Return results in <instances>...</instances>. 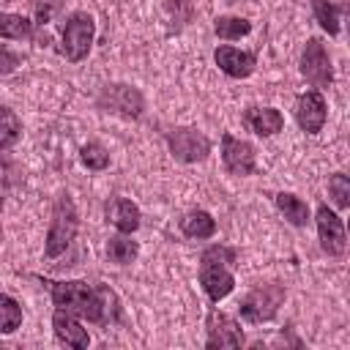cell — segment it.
I'll list each match as a JSON object with an SVG mask.
<instances>
[{
    "instance_id": "obj_25",
    "label": "cell",
    "mask_w": 350,
    "mask_h": 350,
    "mask_svg": "<svg viewBox=\"0 0 350 350\" xmlns=\"http://www.w3.org/2000/svg\"><path fill=\"white\" fill-rule=\"evenodd\" d=\"M79 159H82V164H85L88 170H104V167L109 164V153H107L104 145H98V142H88V145H82Z\"/></svg>"
},
{
    "instance_id": "obj_8",
    "label": "cell",
    "mask_w": 350,
    "mask_h": 350,
    "mask_svg": "<svg viewBox=\"0 0 350 350\" xmlns=\"http://www.w3.org/2000/svg\"><path fill=\"white\" fill-rule=\"evenodd\" d=\"M317 235H320V246H323L325 254H331V257L345 254V249H347L345 224L328 205L317 208Z\"/></svg>"
},
{
    "instance_id": "obj_12",
    "label": "cell",
    "mask_w": 350,
    "mask_h": 350,
    "mask_svg": "<svg viewBox=\"0 0 350 350\" xmlns=\"http://www.w3.org/2000/svg\"><path fill=\"white\" fill-rule=\"evenodd\" d=\"M295 120L306 134H317L325 123V98L317 90L298 96L295 101Z\"/></svg>"
},
{
    "instance_id": "obj_11",
    "label": "cell",
    "mask_w": 350,
    "mask_h": 350,
    "mask_svg": "<svg viewBox=\"0 0 350 350\" xmlns=\"http://www.w3.org/2000/svg\"><path fill=\"white\" fill-rule=\"evenodd\" d=\"M241 345H243L241 325L224 312L213 309L208 314V347H241Z\"/></svg>"
},
{
    "instance_id": "obj_3",
    "label": "cell",
    "mask_w": 350,
    "mask_h": 350,
    "mask_svg": "<svg viewBox=\"0 0 350 350\" xmlns=\"http://www.w3.org/2000/svg\"><path fill=\"white\" fill-rule=\"evenodd\" d=\"M79 230V216H77V208L71 202L68 194L57 197L55 202V211H52V224H49V232H46V257H57L68 249V243L74 241Z\"/></svg>"
},
{
    "instance_id": "obj_15",
    "label": "cell",
    "mask_w": 350,
    "mask_h": 350,
    "mask_svg": "<svg viewBox=\"0 0 350 350\" xmlns=\"http://www.w3.org/2000/svg\"><path fill=\"white\" fill-rule=\"evenodd\" d=\"M243 123H246L254 134H260V137H273L276 131H282L284 118H282V112L273 109V107H249L246 115H243Z\"/></svg>"
},
{
    "instance_id": "obj_1",
    "label": "cell",
    "mask_w": 350,
    "mask_h": 350,
    "mask_svg": "<svg viewBox=\"0 0 350 350\" xmlns=\"http://www.w3.org/2000/svg\"><path fill=\"white\" fill-rule=\"evenodd\" d=\"M49 287H52V304L60 312H68L74 317H85L90 323L104 320L107 290H98L88 282H49Z\"/></svg>"
},
{
    "instance_id": "obj_20",
    "label": "cell",
    "mask_w": 350,
    "mask_h": 350,
    "mask_svg": "<svg viewBox=\"0 0 350 350\" xmlns=\"http://www.w3.org/2000/svg\"><path fill=\"white\" fill-rule=\"evenodd\" d=\"M213 30H216L219 38L235 41V38H241V36H246L252 30V22L249 19H241V16H219L213 22Z\"/></svg>"
},
{
    "instance_id": "obj_9",
    "label": "cell",
    "mask_w": 350,
    "mask_h": 350,
    "mask_svg": "<svg viewBox=\"0 0 350 350\" xmlns=\"http://www.w3.org/2000/svg\"><path fill=\"white\" fill-rule=\"evenodd\" d=\"M221 161L232 175H252L254 172V148L232 134L221 137Z\"/></svg>"
},
{
    "instance_id": "obj_23",
    "label": "cell",
    "mask_w": 350,
    "mask_h": 350,
    "mask_svg": "<svg viewBox=\"0 0 350 350\" xmlns=\"http://www.w3.org/2000/svg\"><path fill=\"white\" fill-rule=\"evenodd\" d=\"M22 323V306L11 295H0V334L16 331Z\"/></svg>"
},
{
    "instance_id": "obj_21",
    "label": "cell",
    "mask_w": 350,
    "mask_h": 350,
    "mask_svg": "<svg viewBox=\"0 0 350 350\" xmlns=\"http://www.w3.org/2000/svg\"><path fill=\"white\" fill-rule=\"evenodd\" d=\"M19 137H22V123H19V118H16L8 107H0V150L11 148Z\"/></svg>"
},
{
    "instance_id": "obj_6",
    "label": "cell",
    "mask_w": 350,
    "mask_h": 350,
    "mask_svg": "<svg viewBox=\"0 0 350 350\" xmlns=\"http://www.w3.org/2000/svg\"><path fill=\"white\" fill-rule=\"evenodd\" d=\"M301 74L314 88H328L331 85V79H334L331 57H328V52H325V46H323L320 38H309L306 41L304 55H301Z\"/></svg>"
},
{
    "instance_id": "obj_22",
    "label": "cell",
    "mask_w": 350,
    "mask_h": 350,
    "mask_svg": "<svg viewBox=\"0 0 350 350\" xmlns=\"http://www.w3.org/2000/svg\"><path fill=\"white\" fill-rule=\"evenodd\" d=\"M312 8H314V16H317L320 27L328 36H336L339 33V8L328 0H312Z\"/></svg>"
},
{
    "instance_id": "obj_26",
    "label": "cell",
    "mask_w": 350,
    "mask_h": 350,
    "mask_svg": "<svg viewBox=\"0 0 350 350\" xmlns=\"http://www.w3.org/2000/svg\"><path fill=\"white\" fill-rule=\"evenodd\" d=\"M328 194L334 197L336 208H342V211L350 208V178L342 175V172L331 175V178H328Z\"/></svg>"
},
{
    "instance_id": "obj_2",
    "label": "cell",
    "mask_w": 350,
    "mask_h": 350,
    "mask_svg": "<svg viewBox=\"0 0 350 350\" xmlns=\"http://www.w3.org/2000/svg\"><path fill=\"white\" fill-rule=\"evenodd\" d=\"M232 260H235V252H230L224 246H211L200 257V284L213 304L227 298L235 287V276L230 271Z\"/></svg>"
},
{
    "instance_id": "obj_13",
    "label": "cell",
    "mask_w": 350,
    "mask_h": 350,
    "mask_svg": "<svg viewBox=\"0 0 350 350\" xmlns=\"http://www.w3.org/2000/svg\"><path fill=\"white\" fill-rule=\"evenodd\" d=\"M213 60L232 79H243V77H249L254 71V55L252 52H241L235 46H219L213 52Z\"/></svg>"
},
{
    "instance_id": "obj_18",
    "label": "cell",
    "mask_w": 350,
    "mask_h": 350,
    "mask_svg": "<svg viewBox=\"0 0 350 350\" xmlns=\"http://www.w3.org/2000/svg\"><path fill=\"white\" fill-rule=\"evenodd\" d=\"M276 208L284 213V219L290 221V224H295V227H304L306 221H309V205L301 200V197H295V194H287V191H282V194H276Z\"/></svg>"
},
{
    "instance_id": "obj_14",
    "label": "cell",
    "mask_w": 350,
    "mask_h": 350,
    "mask_svg": "<svg viewBox=\"0 0 350 350\" xmlns=\"http://www.w3.org/2000/svg\"><path fill=\"white\" fill-rule=\"evenodd\" d=\"M52 328H55V334H57V339L60 342H66L68 347H74V350H85L88 345H90V336H88V331L74 320V314H68V312H55L52 314Z\"/></svg>"
},
{
    "instance_id": "obj_4",
    "label": "cell",
    "mask_w": 350,
    "mask_h": 350,
    "mask_svg": "<svg viewBox=\"0 0 350 350\" xmlns=\"http://www.w3.org/2000/svg\"><path fill=\"white\" fill-rule=\"evenodd\" d=\"M93 33H96L93 16L85 14V11H74L66 19V27H63V46H60V52L66 55V60L79 63L82 57H88L90 44H93Z\"/></svg>"
},
{
    "instance_id": "obj_27",
    "label": "cell",
    "mask_w": 350,
    "mask_h": 350,
    "mask_svg": "<svg viewBox=\"0 0 350 350\" xmlns=\"http://www.w3.org/2000/svg\"><path fill=\"white\" fill-rule=\"evenodd\" d=\"M57 8H60V0H41V3L36 5V22H38V25L49 22Z\"/></svg>"
},
{
    "instance_id": "obj_7",
    "label": "cell",
    "mask_w": 350,
    "mask_h": 350,
    "mask_svg": "<svg viewBox=\"0 0 350 350\" xmlns=\"http://www.w3.org/2000/svg\"><path fill=\"white\" fill-rule=\"evenodd\" d=\"M167 145H170L172 156H175L178 161H186V164L202 161V159L211 153L208 137L200 134V131H194V129H175V131H170V134H167Z\"/></svg>"
},
{
    "instance_id": "obj_16",
    "label": "cell",
    "mask_w": 350,
    "mask_h": 350,
    "mask_svg": "<svg viewBox=\"0 0 350 350\" xmlns=\"http://www.w3.org/2000/svg\"><path fill=\"white\" fill-rule=\"evenodd\" d=\"M107 216L115 224V230L123 232V235H131L139 227V208L131 200H126V197H115L107 205Z\"/></svg>"
},
{
    "instance_id": "obj_19",
    "label": "cell",
    "mask_w": 350,
    "mask_h": 350,
    "mask_svg": "<svg viewBox=\"0 0 350 350\" xmlns=\"http://www.w3.org/2000/svg\"><path fill=\"white\" fill-rule=\"evenodd\" d=\"M33 36V22L19 14H0V38L27 41Z\"/></svg>"
},
{
    "instance_id": "obj_24",
    "label": "cell",
    "mask_w": 350,
    "mask_h": 350,
    "mask_svg": "<svg viewBox=\"0 0 350 350\" xmlns=\"http://www.w3.org/2000/svg\"><path fill=\"white\" fill-rule=\"evenodd\" d=\"M107 254H109V260H112V262H120V265H126V262H131V260L137 257V243H134L131 238H123V235H118V238H109Z\"/></svg>"
},
{
    "instance_id": "obj_5",
    "label": "cell",
    "mask_w": 350,
    "mask_h": 350,
    "mask_svg": "<svg viewBox=\"0 0 350 350\" xmlns=\"http://www.w3.org/2000/svg\"><path fill=\"white\" fill-rule=\"evenodd\" d=\"M284 301V287L282 284H260L254 287L243 301H241V317L246 323H262L276 314V309Z\"/></svg>"
},
{
    "instance_id": "obj_17",
    "label": "cell",
    "mask_w": 350,
    "mask_h": 350,
    "mask_svg": "<svg viewBox=\"0 0 350 350\" xmlns=\"http://www.w3.org/2000/svg\"><path fill=\"white\" fill-rule=\"evenodd\" d=\"M180 230H183V235L200 241V238H211L216 232V221L208 211H191L180 219Z\"/></svg>"
},
{
    "instance_id": "obj_10",
    "label": "cell",
    "mask_w": 350,
    "mask_h": 350,
    "mask_svg": "<svg viewBox=\"0 0 350 350\" xmlns=\"http://www.w3.org/2000/svg\"><path fill=\"white\" fill-rule=\"evenodd\" d=\"M98 104L109 112H118V115H126V118H137L142 112V96L129 88V85H112V88H104V93L98 96Z\"/></svg>"
}]
</instances>
